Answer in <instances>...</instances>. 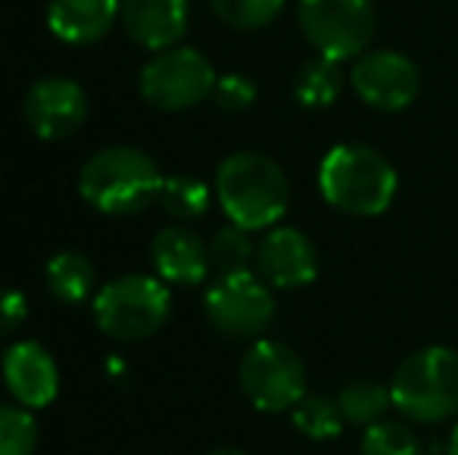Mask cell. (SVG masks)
Instances as JSON below:
<instances>
[{"instance_id": "6da1fadb", "label": "cell", "mask_w": 458, "mask_h": 455, "mask_svg": "<svg viewBox=\"0 0 458 455\" xmlns=\"http://www.w3.org/2000/svg\"><path fill=\"white\" fill-rule=\"evenodd\" d=\"M318 190L331 209L352 219H377L399 194V172L380 150L346 140L325 153Z\"/></svg>"}, {"instance_id": "7a4b0ae2", "label": "cell", "mask_w": 458, "mask_h": 455, "mask_svg": "<svg viewBox=\"0 0 458 455\" xmlns=\"http://www.w3.org/2000/svg\"><path fill=\"white\" fill-rule=\"evenodd\" d=\"M216 194L231 225L247 231L275 228L290 206L287 172L259 150H241L222 159L216 172Z\"/></svg>"}, {"instance_id": "3957f363", "label": "cell", "mask_w": 458, "mask_h": 455, "mask_svg": "<svg viewBox=\"0 0 458 455\" xmlns=\"http://www.w3.org/2000/svg\"><path fill=\"white\" fill-rule=\"evenodd\" d=\"M393 409L411 425H443L458 418V350L424 346L405 356L390 377Z\"/></svg>"}, {"instance_id": "277c9868", "label": "cell", "mask_w": 458, "mask_h": 455, "mask_svg": "<svg viewBox=\"0 0 458 455\" xmlns=\"http://www.w3.org/2000/svg\"><path fill=\"white\" fill-rule=\"evenodd\" d=\"M163 175L138 147H106L94 153L79 175V190L88 206L103 215H138L157 203Z\"/></svg>"}, {"instance_id": "5b68a950", "label": "cell", "mask_w": 458, "mask_h": 455, "mask_svg": "<svg viewBox=\"0 0 458 455\" xmlns=\"http://www.w3.org/2000/svg\"><path fill=\"white\" fill-rule=\"evenodd\" d=\"M172 312V297L163 278L153 274H122L97 291L94 318L103 334L115 341L153 337Z\"/></svg>"}, {"instance_id": "8992f818", "label": "cell", "mask_w": 458, "mask_h": 455, "mask_svg": "<svg viewBox=\"0 0 458 455\" xmlns=\"http://www.w3.org/2000/svg\"><path fill=\"white\" fill-rule=\"evenodd\" d=\"M237 381L256 412H290L306 396V365L293 346L259 337L243 352Z\"/></svg>"}, {"instance_id": "52a82bcc", "label": "cell", "mask_w": 458, "mask_h": 455, "mask_svg": "<svg viewBox=\"0 0 458 455\" xmlns=\"http://www.w3.org/2000/svg\"><path fill=\"white\" fill-rule=\"evenodd\" d=\"M300 31L327 60H359L374 41L377 13L371 0H300Z\"/></svg>"}, {"instance_id": "ba28073f", "label": "cell", "mask_w": 458, "mask_h": 455, "mask_svg": "<svg viewBox=\"0 0 458 455\" xmlns=\"http://www.w3.org/2000/svg\"><path fill=\"white\" fill-rule=\"evenodd\" d=\"M203 309L209 324L231 341H259L275 324V293L256 272L218 274L206 291Z\"/></svg>"}, {"instance_id": "9c48e42d", "label": "cell", "mask_w": 458, "mask_h": 455, "mask_svg": "<svg viewBox=\"0 0 458 455\" xmlns=\"http://www.w3.org/2000/svg\"><path fill=\"white\" fill-rule=\"evenodd\" d=\"M216 69L199 50L169 47L159 50L144 69H140V97L163 113H182L212 97L216 88Z\"/></svg>"}, {"instance_id": "30bf717a", "label": "cell", "mask_w": 458, "mask_h": 455, "mask_svg": "<svg viewBox=\"0 0 458 455\" xmlns=\"http://www.w3.org/2000/svg\"><path fill=\"white\" fill-rule=\"evenodd\" d=\"M350 85L371 110L403 113L421 94V69L399 50H365L359 60H352Z\"/></svg>"}, {"instance_id": "8fae6325", "label": "cell", "mask_w": 458, "mask_h": 455, "mask_svg": "<svg viewBox=\"0 0 458 455\" xmlns=\"http://www.w3.org/2000/svg\"><path fill=\"white\" fill-rule=\"evenodd\" d=\"M321 272L318 249L300 228L275 225L256 243V274L272 291H300L315 284Z\"/></svg>"}, {"instance_id": "7c38bea8", "label": "cell", "mask_w": 458, "mask_h": 455, "mask_svg": "<svg viewBox=\"0 0 458 455\" xmlns=\"http://www.w3.org/2000/svg\"><path fill=\"white\" fill-rule=\"evenodd\" d=\"M88 115V97L79 81L50 75L31 85L25 94V122L44 140L69 138L81 128Z\"/></svg>"}, {"instance_id": "4fadbf2b", "label": "cell", "mask_w": 458, "mask_h": 455, "mask_svg": "<svg viewBox=\"0 0 458 455\" xmlns=\"http://www.w3.org/2000/svg\"><path fill=\"white\" fill-rule=\"evenodd\" d=\"M4 383L19 406L44 409L54 402L56 387H60V371L56 362L41 343L19 341L6 350L4 356Z\"/></svg>"}, {"instance_id": "5bb4252c", "label": "cell", "mask_w": 458, "mask_h": 455, "mask_svg": "<svg viewBox=\"0 0 458 455\" xmlns=\"http://www.w3.org/2000/svg\"><path fill=\"white\" fill-rule=\"evenodd\" d=\"M122 29L147 50L175 47L187 31V0H122Z\"/></svg>"}, {"instance_id": "9a60e30c", "label": "cell", "mask_w": 458, "mask_h": 455, "mask_svg": "<svg viewBox=\"0 0 458 455\" xmlns=\"http://www.w3.org/2000/svg\"><path fill=\"white\" fill-rule=\"evenodd\" d=\"M150 259L153 268H157V278H163L165 284H182V287L203 284L212 268L209 243L199 234H193L191 228L182 225L165 228L153 237Z\"/></svg>"}, {"instance_id": "2e32d148", "label": "cell", "mask_w": 458, "mask_h": 455, "mask_svg": "<svg viewBox=\"0 0 458 455\" xmlns=\"http://www.w3.org/2000/svg\"><path fill=\"white\" fill-rule=\"evenodd\" d=\"M122 0H50L47 25L66 44H94L115 25Z\"/></svg>"}, {"instance_id": "e0dca14e", "label": "cell", "mask_w": 458, "mask_h": 455, "mask_svg": "<svg viewBox=\"0 0 458 455\" xmlns=\"http://www.w3.org/2000/svg\"><path fill=\"white\" fill-rule=\"evenodd\" d=\"M344 69L337 60L315 54L312 60H306L293 75V100L302 110H327L331 104H337L340 91H344Z\"/></svg>"}, {"instance_id": "ac0fdd59", "label": "cell", "mask_w": 458, "mask_h": 455, "mask_svg": "<svg viewBox=\"0 0 458 455\" xmlns=\"http://www.w3.org/2000/svg\"><path fill=\"white\" fill-rule=\"evenodd\" d=\"M334 400H337L340 412H344L346 427H371L377 421H384L386 412L393 409L390 383L371 381V377L344 383Z\"/></svg>"}, {"instance_id": "d6986e66", "label": "cell", "mask_w": 458, "mask_h": 455, "mask_svg": "<svg viewBox=\"0 0 458 455\" xmlns=\"http://www.w3.org/2000/svg\"><path fill=\"white\" fill-rule=\"evenodd\" d=\"M44 278L47 287L60 303H85L94 293L97 272L85 253H75V249H63L44 268Z\"/></svg>"}, {"instance_id": "ffe728a7", "label": "cell", "mask_w": 458, "mask_h": 455, "mask_svg": "<svg viewBox=\"0 0 458 455\" xmlns=\"http://www.w3.org/2000/svg\"><path fill=\"white\" fill-rule=\"evenodd\" d=\"M290 418H293V427L302 434L306 440H315V443H325V440H337L344 434L346 421L344 412H340L337 400L321 393H306L293 409H290Z\"/></svg>"}, {"instance_id": "44dd1931", "label": "cell", "mask_w": 458, "mask_h": 455, "mask_svg": "<svg viewBox=\"0 0 458 455\" xmlns=\"http://www.w3.org/2000/svg\"><path fill=\"white\" fill-rule=\"evenodd\" d=\"M157 203L178 222H193L203 219L206 209L212 203V190L206 181H199L197 175H169L163 178Z\"/></svg>"}, {"instance_id": "7402d4cb", "label": "cell", "mask_w": 458, "mask_h": 455, "mask_svg": "<svg viewBox=\"0 0 458 455\" xmlns=\"http://www.w3.org/2000/svg\"><path fill=\"white\" fill-rule=\"evenodd\" d=\"M253 231L241 228V225H225L216 231V237L209 240V259L212 268L218 274H241V272H253L256 265V243H253Z\"/></svg>"}, {"instance_id": "603a6c76", "label": "cell", "mask_w": 458, "mask_h": 455, "mask_svg": "<svg viewBox=\"0 0 458 455\" xmlns=\"http://www.w3.org/2000/svg\"><path fill=\"white\" fill-rule=\"evenodd\" d=\"M362 455H424V446L411 425L405 421H377V425L365 427L362 443H359Z\"/></svg>"}, {"instance_id": "cb8c5ba5", "label": "cell", "mask_w": 458, "mask_h": 455, "mask_svg": "<svg viewBox=\"0 0 458 455\" xmlns=\"http://www.w3.org/2000/svg\"><path fill=\"white\" fill-rule=\"evenodd\" d=\"M212 13L237 31H259L272 25L284 10V0H209Z\"/></svg>"}, {"instance_id": "d4e9b609", "label": "cell", "mask_w": 458, "mask_h": 455, "mask_svg": "<svg viewBox=\"0 0 458 455\" xmlns=\"http://www.w3.org/2000/svg\"><path fill=\"white\" fill-rule=\"evenodd\" d=\"M38 446V421L25 406H0V455H31Z\"/></svg>"}, {"instance_id": "484cf974", "label": "cell", "mask_w": 458, "mask_h": 455, "mask_svg": "<svg viewBox=\"0 0 458 455\" xmlns=\"http://www.w3.org/2000/svg\"><path fill=\"white\" fill-rule=\"evenodd\" d=\"M212 100L225 113H243L256 104V85L247 75H222V79H216V88H212Z\"/></svg>"}, {"instance_id": "4316f807", "label": "cell", "mask_w": 458, "mask_h": 455, "mask_svg": "<svg viewBox=\"0 0 458 455\" xmlns=\"http://www.w3.org/2000/svg\"><path fill=\"white\" fill-rule=\"evenodd\" d=\"M25 316H29V303L19 291L0 287V341L10 337L16 328H22Z\"/></svg>"}, {"instance_id": "83f0119b", "label": "cell", "mask_w": 458, "mask_h": 455, "mask_svg": "<svg viewBox=\"0 0 458 455\" xmlns=\"http://www.w3.org/2000/svg\"><path fill=\"white\" fill-rule=\"evenodd\" d=\"M446 455H458V421H455L453 434H449V446H446Z\"/></svg>"}, {"instance_id": "f1b7e54d", "label": "cell", "mask_w": 458, "mask_h": 455, "mask_svg": "<svg viewBox=\"0 0 458 455\" xmlns=\"http://www.w3.org/2000/svg\"><path fill=\"white\" fill-rule=\"evenodd\" d=\"M209 455H247V452H241V450H216V452H209Z\"/></svg>"}]
</instances>
